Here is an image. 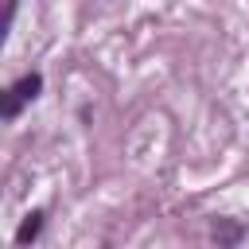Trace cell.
Here are the masks:
<instances>
[{
	"instance_id": "1",
	"label": "cell",
	"mask_w": 249,
	"mask_h": 249,
	"mask_svg": "<svg viewBox=\"0 0 249 249\" xmlns=\"http://www.w3.org/2000/svg\"><path fill=\"white\" fill-rule=\"evenodd\" d=\"M39 89H43V78H39V74H23V78L8 89V97H4V117L12 121V117L19 113V105H23V101L39 97Z\"/></svg>"
},
{
	"instance_id": "2",
	"label": "cell",
	"mask_w": 249,
	"mask_h": 249,
	"mask_svg": "<svg viewBox=\"0 0 249 249\" xmlns=\"http://www.w3.org/2000/svg\"><path fill=\"white\" fill-rule=\"evenodd\" d=\"M241 233H245V230H241L237 222H230V218H218V222L210 226V237H214L218 245H237Z\"/></svg>"
},
{
	"instance_id": "3",
	"label": "cell",
	"mask_w": 249,
	"mask_h": 249,
	"mask_svg": "<svg viewBox=\"0 0 249 249\" xmlns=\"http://www.w3.org/2000/svg\"><path fill=\"white\" fill-rule=\"evenodd\" d=\"M39 230H43V214H39V210H31V214L23 218V226L16 230V241H19V245H31V241L39 237Z\"/></svg>"
}]
</instances>
